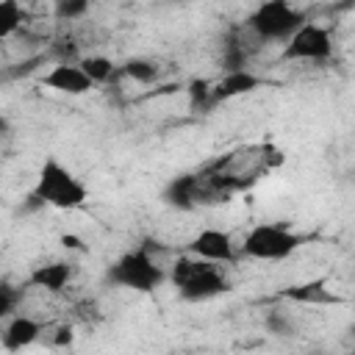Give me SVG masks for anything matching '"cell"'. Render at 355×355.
I'll list each match as a JSON object with an SVG mask.
<instances>
[{
    "instance_id": "obj_10",
    "label": "cell",
    "mask_w": 355,
    "mask_h": 355,
    "mask_svg": "<svg viewBox=\"0 0 355 355\" xmlns=\"http://www.w3.org/2000/svg\"><path fill=\"white\" fill-rule=\"evenodd\" d=\"M261 83H263V78H261L258 72H252L250 67L225 69L216 80H211V100H214V105H216V103H225V100L250 94V92H255Z\"/></svg>"
},
{
    "instance_id": "obj_7",
    "label": "cell",
    "mask_w": 355,
    "mask_h": 355,
    "mask_svg": "<svg viewBox=\"0 0 355 355\" xmlns=\"http://www.w3.org/2000/svg\"><path fill=\"white\" fill-rule=\"evenodd\" d=\"M186 252L194 255V258L211 261V263H222V266H230V263H236L241 258L233 233L225 230V227H200L189 239Z\"/></svg>"
},
{
    "instance_id": "obj_9",
    "label": "cell",
    "mask_w": 355,
    "mask_h": 355,
    "mask_svg": "<svg viewBox=\"0 0 355 355\" xmlns=\"http://www.w3.org/2000/svg\"><path fill=\"white\" fill-rule=\"evenodd\" d=\"M161 200L175 208V211H194L202 205V178L200 172H183L178 178H172L164 191H161Z\"/></svg>"
},
{
    "instance_id": "obj_15",
    "label": "cell",
    "mask_w": 355,
    "mask_h": 355,
    "mask_svg": "<svg viewBox=\"0 0 355 355\" xmlns=\"http://www.w3.org/2000/svg\"><path fill=\"white\" fill-rule=\"evenodd\" d=\"M78 67L92 78L94 86H103V83H108V80L116 75V64H114L108 55H103V53L80 55V58H78Z\"/></svg>"
},
{
    "instance_id": "obj_11",
    "label": "cell",
    "mask_w": 355,
    "mask_h": 355,
    "mask_svg": "<svg viewBox=\"0 0 355 355\" xmlns=\"http://www.w3.org/2000/svg\"><path fill=\"white\" fill-rule=\"evenodd\" d=\"M72 277H75V266L67 258H53V261H44V263L33 266L25 283L31 288H39V291H47V294H61L72 283Z\"/></svg>"
},
{
    "instance_id": "obj_8",
    "label": "cell",
    "mask_w": 355,
    "mask_h": 355,
    "mask_svg": "<svg viewBox=\"0 0 355 355\" xmlns=\"http://www.w3.org/2000/svg\"><path fill=\"white\" fill-rule=\"evenodd\" d=\"M39 83L44 89L67 94V97H80V94H89L94 89L92 78L78 67V61H55L47 72L39 75Z\"/></svg>"
},
{
    "instance_id": "obj_4",
    "label": "cell",
    "mask_w": 355,
    "mask_h": 355,
    "mask_svg": "<svg viewBox=\"0 0 355 355\" xmlns=\"http://www.w3.org/2000/svg\"><path fill=\"white\" fill-rule=\"evenodd\" d=\"M302 247V236H297L288 225L280 222H258L252 225L241 244H239V255L252 258V261H266V263H277L291 258L297 250Z\"/></svg>"
},
{
    "instance_id": "obj_22",
    "label": "cell",
    "mask_w": 355,
    "mask_h": 355,
    "mask_svg": "<svg viewBox=\"0 0 355 355\" xmlns=\"http://www.w3.org/2000/svg\"><path fill=\"white\" fill-rule=\"evenodd\" d=\"M3 133H8V119L0 114V136H3Z\"/></svg>"
},
{
    "instance_id": "obj_3",
    "label": "cell",
    "mask_w": 355,
    "mask_h": 355,
    "mask_svg": "<svg viewBox=\"0 0 355 355\" xmlns=\"http://www.w3.org/2000/svg\"><path fill=\"white\" fill-rule=\"evenodd\" d=\"M105 280L116 288H128V291H139V294H150L155 288H161L166 283V269L164 263L155 258L150 241L122 252L108 269H105Z\"/></svg>"
},
{
    "instance_id": "obj_16",
    "label": "cell",
    "mask_w": 355,
    "mask_h": 355,
    "mask_svg": "<svg viewBox=\"0 0 355 355\" xmlns=\"http://www.w3.org/2000/svg\"><path fill=\"white\" fill-rule=\"evenodd\" d=\"M25 25V8L19 0H0V39L14 36Z\"/></svg>"
},
{
    "instance_id": "obj_20",
    "label": "cell",
    "mask_w": 355,
    "mask_h": 355,
    "mask_svg": "<svg viewBox=\"0 0 355 355\" xmlns=\"http://www.w3.org/2000/svg\"><path fill=\"white\" fill-rule=\"evenodd\" d=\"M266 327L272 333H277V336H288L291 333V319L286 313H269L266 316Z\"/></svg>"
},
{
    "instance_id": "obj_6",
    "label": "cell",
    "mask_w": 355,
    "mask_h": 355,
    "mask_svg": "<svg viewBox=\"0 0 355 355\" xmlns=\"http://www.w3.org/2000/svg\"><path fill=\"white\" fill-rule=\"evenodd\" d=\"M333 33L330 28L305 19L286 42H283V58L286 61H308V64H324L333 58Z\"/></svg>"
},
{
    "instance_id": "obj_13",
    "label": "cell",
    "mask_w": 355,
    "mask_h": 355,
    "mask_svg": "<svg viewBox=\"0 0 355 355\" xmlns=\"http://www.w3.org/2000/svg\"><path fill=\"white\" fill-rule=\"evenodd\" d=\"M283 297L297 305H338L341 302V297L333 288H327L324 280H308V283L291 286L283 291Z\"/></svg>"
},
{
    "instance_id": "obj_21",
    "label": "cell",
    "mask_w": 355,
    "mask_h": 355,
    "mask_svg": "<svg viewBox=\"0 0 355 355\" xmlns=\"http://www.w3.org/2000/svg\"><path fill=\"white\" fill-rule=\"evenodd\" d=\"M61 244H64L67 250H83V241H80L78 236H72V233H64V236H61Z\"/></svg>"
},
{
    "instance_id": "obj_2",
    "label": "cell",
    "mask_w": 355,
    "mask_h": 355,
    "mask_svg": "<svg viewBox=\"0 0 355 355\" xmlns=\"http://www.w3.org/2000/svg\"><path fill=\"white\" fill-rule=\"evenodd\" d=\"M166 280H172V286L186 302H205L230 288V280L222 263H211L189 252L172 263V272H166Z\"/></svg>"
},
{
    "instance_id": "obj_17",
    "label": "cell",
    "mask_w": 355,
    "mask_h": 355,
    "mask_svg": "<svg viewBox=\"0 0 355 355\" xmlns=\"http://www.w3.org/2000/svg\"><path fill=\"white\" fill-rule=\"evenodd\" d=\"M92 8V0H53V17L58 22H75L83 19Z\"/></svg>"
},
{
    "instance_id": "obj_18",
    "label": "cell",
    "mask_w": 355,
    "mask_h": 355,
    "mask_svg": "<svg viewBox=\"0 0 355 355\" xmlns=\"http://www.w3.org/2000/svg\"><path fill=\"white\" fill-rule=\"evenodd\" d=\"M186 92H189V105H191V111H205V108L214 105V100H211V80L197 78V80L189 83Z\"/></svg>"
},
{
    "instance_id": "obj_5",
    "label": "cell",
    "mask_w": 355,
    "mask_h": 355,
    "mask_svg": "<svg viewBox=\"0 0 355 355\" xmlns=\"http://www.w3.org/2000/svg\"><path fill=\"white\" fill-rule=\"evenodd\" d=\"M305 19L308 17L291 0H263L247 17L244 28L252 33L258 44H269V42H286Z\"/></svg>"
},
{
    "instance_id": "obj_14",
    "label": "cell",
    "mask_w": 355,
    "mask_h": 355,
    "mask_svg": "<svg viewBox=\"0 0 355 355\" xmlns=\"http://www.w3.org/2000/svg\"><path fill=\"white\" fill-rule=\"evenodd\" d=\"M116 75H125L130 78L133 83H141V86H150L161 78V67L153 61V58H144V55H136V58H128L122 67H116Z\"/></svg>"
},
{
    "instance_id": "obj_1",
    "label": "cell",
    "mask_w": 355,
    "mask_h": 355,
    "mask_svg": "<svg viewBox=\"0 0 355 355\" xmlns=\"http://www.w3.org/2000/svg\"><path fill=\"white\" fill-rule=\"evenodd\" d=\"M89 200L86 183L55 155H47L36 172V183L31 191L33 208H55V211H75L83 208Z\"/></svg>"
},
{
    "instance_id": "obj_19",
    "label": "cell",
    "mask_w": 355,
    "mask_h": 355,
    "mask_svg": "<svg viewBox=\"0 0 355 355\" xmlns=\"http://www.w3.org/2000/svg\"><path fill=\"white\" fill-rule=\"evenodd\" d=\"M19 300H22V288L11 286L8 280H0V322H6L11 313H17Z\"/></svg>"
},
{
    "instance_id": "obj_12",
    "label": "cell",
    "mask_w": 355,
    "mask_h": 355,
    "mask_svg": "<svg viewBox=\"0 0 355 355\" xmlns=\"http://www.w3.org/2000/svg\"><path fill=\"white\" fill-rule=\"evenodd\" d=\"M42 322L28 316V313H11L3 324V333H0V347L6 352H19V349H28L39 341L42 336Z\"/></svg>"
}]
</instances>
